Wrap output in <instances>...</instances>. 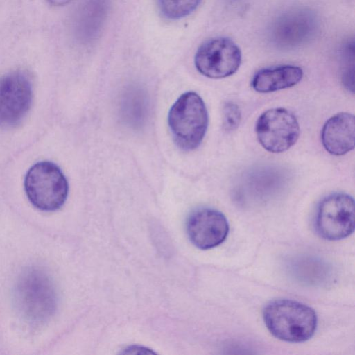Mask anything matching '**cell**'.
<instances>
[{
    "instance_id": "cell-1",
    "label": "cell",
    "mask_w": 355,
    "mask_h": 355,
    "mask_svg": "<svg viewBox=\"0 0 355 355\" xmlns=\"http://www.w3.org/2000/svg\"><path fill=\"white\" fill-rule=\"evenodd\" d=\"M263 318L269 331L277 338L290 343L310 339L317 327V315L310 306L300 302L275 300L268 303Z\"/></svg>"
},
{
    "instance_id": "cell-2",
    "label": "cell",
    "mask_w": 355,
    "mask_h": 355,
    "mask_svg": "<svg viewBox=\"0 0 355 355\" xmlns=\"http://www.w3.org/2000/svg\"><path fill=\"white\" fill-rule=\"evenodd\" d=\"M208 113L204 101L194 92L182 94L171 107L168 123L176 145L185 151L197 148L208 127Z\"/></svg>"
},
{
    "instance_id": "cell-3",
    "label": "cell",
    "mask_w": 355,
    "mask_h": 355,
    "mask_svg": "<svg viewBox=\"0 0 355 355\" xmlns=\"http://www.w3.org/2000/svg\"><path fill=\"white\" fill-rule=\"evenodd\" d=\"M17 306L30 322L47 320L56 307V293L49 277L36 268L26 270L19 277L15 288Z\"/></svg>"
},
{
    "instance_id": "cell-4",
    "label": "cell",
    "mask_w": 355,
    "mask_h": 355,
    "mask_svg": "<svg viewBox=\"0 0 355 355\" xmlns=\"http://www.w3.org/2000/svg\"><path fill=\"white\" fill-rule=\"evenodd\" d=\"M24 189L34 207L42 211H53L64 204L69 185L55 164L44 161L29 168L24 179Z\"/></svg>"
},
{
    "instance_id": "cell-5",
    "label": "cell",
    "mask_w": 355,
    "mask_h": 355,
    "mask_svg": "<svg viewBox=\"0 0 355 355\" xmlns=\"http://www.w3.org/2000/svg\"><path fill=\"white\" fill-rule=\"evenodd\" d=\"M355 227V206L353 198L344 193L326 196L319 203L315 217L317 234L328 241H338L349 236Z\"/></svg>"
},
{
    "instance_id": "cell-6",
    "label": "cell",
    "mask_w": 355,
    "mask_h": 355,
    "mask_svg": "<svg viewBox=\"0 0 355 355\" xmlns=\"http://www.w3.org/2000/svg\"><path fill=\"white\" fill-rule=\"evenodd\" d=\"M319 30V20L310 9L286 10L272 22L268 36L271 43L282 49H293L309 43Z\"/></svg>"
},
{
    "instance_id": "cell-7",
    "label": "cell",
    "mask_w": 355,
    "mask_h": 355,
    "mask_svg": "<svg viewBox=\"0 0 355 355\" xmlns=\"http://www.w3.org/2000/svg\"><path fill=\"white\" fill-rule=\"evenodd\" d=\"M255 131L261 145L279 153L288 150L298 139L300 125L295 116L283 107L266 110L257 119Z\"/></svg>"
},
{
    "instance_id": "cell-8",
    "label": "cell",
    "mask_w": 355,
    "mask_h": 355,
    "mask_svg": "<svg viewBox=\"0 0 355 355\" xmlns=\"http://www.w3.org/2000/svg\"><path fill=\"white\" fill-rule=\"evenodd\" d=\"M241 62V51L231 39L217 37L205 42L194 58L197 70L210 78H223L233 75Z\"/></svg>"
},
{
    "instance_id": "cell-9",
    "label": "cell",
    "mask_w": 355,
    "mask_h": 355,
    "mask_svg": "<svg viewBox=\"0 0 355 355\" xmlns=\"http://www.w3.org/2000/svg\"><path fill=\"white\" fill-rule=\"evenodd\" d=\"M33 100V89L28 74L10 72L0 79V128L15 126L28 113Z\"/></svg>"
},
{
    "instance_id": "cell-10",
    "label": "cell",
    "mask_w": 355,
    "mask_h": 355,
    "mask_svg": "<svg viewBox=\"0 0 355 355\" xmlns=\"http://www.w3.org/2000/svg\"><path fill=\"white\" fill-rule=\"evenodd\" d=\"M186 229L189 240L196 247L208 250L224 242L229 232V224L220 211L202 207L189 216Z\"/></svg>"
},
{
    "instance_id": "cell-11",
    "label": "cell",
    "mask_w": 355,
    "mask_h": 355,
    "mask_svg": "<svg viewBox=\"0 0 355 355\" xmlns=\"http://www.w3.org/2000/svg\"><path fill=\"white\" fill-rule=\"evenodd\" d=\"M321 139L330 154L343 155L351 151L355 144V118L352 114L340 112L329 118L324 124Z\"/></svg>"
},
{
    "instance_id": "cell-12",
    "label": "cell",
    "mask_w": 355,
    "mask_h": 355,
    "mask_svg": "<svg viewBox=\"0 0 355 355\" xmlns=\"http://www.w3.org/2000/svg\"><path fill=\"white\" fill-rule=\"evenodd\" d=\"M110 0H84L77 19V31L80 41L92 44L99 37L106 21Z\"/></svg>"
},
{
    "instance_id": "cell-13",
    "label": "cell",
    "mask_w": 355,
    "mask_h": 355,
    "mask_svg": "<svg viewBox=\"0 0 355 355\" xmlns=\"http://www.w3.org/2000/svg\"><path fill=\"white\" fill-rule=\"evenodd\" d=\"M303 77L302 69L294 65H280L258 71L252 80V88L260 93H269L297 85Z\"/></svg>"
},
{
    "instance_id": "cell-14",
    "label": "cell",
    "mask_w": 355,
    "mask_h": 355,
    "mask_svg": "<svg viewBox=\"0 0 355 355\" xmlns=\"http://www.w3.org/2000/svg\"><path fill=\"white\" fill-rule=\"evenodd\" d=\"M201 0H157L162 15L168 19H179L193 12Z\"/></svg>"
},
{
    "instance_id": "cell-15",
    "label": "cell",
    "mask_w": 355,
    "mask_h": 355,
    "mask_svg": "<svg viewBox=\"0 0 355 355\" xmlns=\"http://www.w3.org/2000/svg\"><path fill=\"white\" fill-rule=\"evenodd\" d=\"M223 126L225 131L235 130L241 121V112L239 105L232 101L224 103L222 109Z\"/></svg>"
},
{
    "instance_id": "cell-16",
    "label": "cell",
    "mask_w": 355,
    "mask_h": 355,
    "mask_svg": "<svg viewBox=\"0 0 355 355\" xmlns=\"http://www.w3.org/2000/svg\"><path fill=\"white\" fill-rule=\"evenodd\" d=\"M49 4L53 6H61L69 3L71 0H46Z\"/></svg>"
}]
</instances>
